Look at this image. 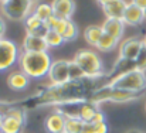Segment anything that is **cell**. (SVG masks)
Masks as SVG:
<instances>
[{"mask_svg": "<svg viewBox=\"0 0 146 133\" xmlns=\"http://www.w3.org/2000/svg\"><path fill=\"white\" fill-rule=\"evenodd\" d=\"M104 77V75H102ZM82 78L78 81H68L61 85H51L46 88L40 89L34 96L29 98L19 106L24 108L26 111L29 108H36V106H46L52 105L58 106L61 103H68V102H78V101H88L91 93L97 88L106 85L105 82H99L102 78Z\"/></svg>", "mask_w": 146, "mask_h": 133, "instance_id": "1", "label": "cell"}, {"mask_svg": "<svg viewBox=\"0 0 146 133\" xmlns=\"http://www.w3.org/2000/svg\"><path fill=\"white\" fill-rule=\"evenodd\" d=\"M51 64L52 60L47 51H41V52L21 51L19 58L20 71H23L29 78H34V79L47 77Z\"/></svg>", "mask_w": 146, "mask_h": 133, "instance_id": "2", "label": "cell"}, {"mask_svg": "<svg viewBox=\"0 0 146 133\" xmlns=\"http://www.w3.org/2000/svg\"><path fill=\"white\" fill-rule=\"evenodd\" d=\"M74 61L81 67L85 77L88 78H99L104 75V62L99 54L94 50H80L77 51Z\"/></svg>", "mask_w": 146, "mask_h": 133, "instance_id": "3", "label": "cell"}, {"mask_svg": "<svg viewBox=\"0 0 146 133\" xmlns=\"http://www.w3.org/2000/svg\"><path fill=\"white\" fill-rule=\"evenodd\" d=\"M26 109L17 103H10L9 109L4 112L1 132L0 133H23L26 126Z\"/></svg>", "mask_w": 146, "mask_h": 133, "instance_id": "4", "label": "cell"}, {"mask_svg": "<svg viewBox=\"0 0 146 133\" xmlns=\"http://www.w3.org/2000/svg\"><path fill=\"white\" fill-rule=\"evenodd\" d=\"M109 85L113 88L126 89V91H133V92H145L146 74L141 69H132L109 81Z\"/></svg>", "mask_w": 146, "mask_h": 133, "instance_id": "5", "label": "cell"}, {"mask_svg": "<svg viewBox=\"0 0 146 133\" xmlns=\"http://www.w3.org/2000/svg\"><path fill=\"white\" fill-rule=\"evenodd\" d=\"M34 4L36 3L33 0H7L0 4V11L9 20L21 21L33 13Z\"/></svg>", "mask_w": 146, "mask_h": 133, "instance_id": "6", "label": "cell"}, {"mask_svg": "<svg viewBox=\"0 0 146 133\" xmlns=\"http://www.w3.org/2000/svg\"><path fill=\"white\" fill-rule=\"evenodd\" d=\"M20 50L17 44L7 38H0V72L10 69L20 58Z\"/></svg>", "mask_w": 146, "mask_h": 133, "instance_id": "7", "label": "cell"}, {"mask_svg": "<svg viewBox=\"0 0 146 133\" xmlns=\"http://www.w3.org/2000/svg\"><path fill=\"white\" fill-rule=\"evenodd\" d=\"M68 67H70V61L67 60H57L52 61L51 68L48 71V81L51 85H61L70 81V75H68Z\"/></svg>", "mask_w": 146, "mask_h": 133, "instance_id": "8", "label": "cell"}, {"mask_svg": "<svg viewBox=\"0 0 146 133\" xmlns=\"http://www.w3.org/2000/svg\"><path fill=\"white\" fill-rule=\"evenodd\" d=\"M143 47V40L138 38V37H131L123 40L119 45V57L128 58V60H133L138 57V54L141 52Z\"/></svg>", "mask_w": 146, "mask_h": 133, "instance_id": "9", "label": "cell"}, {"mask_svg": "<svg viewBox=\"0 0 146 133\" xmlns=\"http://www.w3.org/2000/svg\"><path fill=\"white\" fill-rule=\"evenodd\" d=\"M52 13L54 17L61 20H71L75 11V1L74 0H52Z\"/></svg>", "mask_w": 146, "mask_h": 133, "instance_id": "10", "label": "cell"}, {"mask_svg": "<svg viewBox=\"0 0 146 133\" xmlns=\"http://www.w3.org/2000/svg\"><path fill=\"white\" fill-rule=\"evenodd\" d=\"M143 93L145 92H133V91H126V89H119V88L111 87V89H109V96H108V102L125 103V102H131V101L139 99Z\"/></svg>", "mask_w": 146, "mask_h": 133, "instance_id": "11", "label": "cell"}, {"mask_svg": "<svg viewBox=\"0 0 146 133\" xmlns=\"http://www.w3.org/2000/svg\"><path fill=\"white\" fill-rule=\"evenodd\" d=\"M21 48L23 51H29V52H41V51H48L50 47L44 37H37V36L26 33Z\"/></svg>", "mask_w": 146, "mask_h": 133, "instance_id": "12", "label": "cell"}, {"mask_svg": "<svg viewBox=\"0 0 146 133\" xmlns=\"http://www.w3.org/2000/svg\"><path fill=\"white\" fill-rule=\"evenodd\" d=\"M122 20L128 26H139V24H142L146 20L145 10H142L141 7H138L133 3L129 1L128 6H126V9H125V13H123Z\"/></svg>", "mask_w": 146, "mask_h": 133, "instance_id": "13", "label": "cell"}, {"mask_svg": "<svg viewBox=\"0 0 146 133\" xmlns=\"http://www.w3.org/2000/svg\"><path fill=\"white\" fill-rule=\"evenodd\" d=\"M125 21L122 19H105L104 24H102V28H104V33L112 36L115 40L121 41L122 37H123V33H125Z\"/></svg>", "mask_w": 146, "mask_h": 133, "instance_id": "14", "label": "cell"}, {"mask_svg": "<svg viewBox=\"0 0 146 133\" xmlns=\"http://www.w3.org/2000/svg\"><path fill=\"white\" fill-rule=\"evenodd\" d=\"M126 6H128V1L125 0H111L108 3L101 4L102 11L106 16V19H122Z\"/></svg>", "mask_w": 146, "mask_h": 133, "instance_id": "15", "label": "cell"}, {"mask_svg": "<svg viewBox=\"0 0 146 133\" xmlns=\"http://www.w3.org/2000/svg\"><path fill=\"white\" fill-rule=\"evenodd\" d=\"M132 69H136L135 61H133V60L123 58V57H119V58L115 61L113 67L111 68V71H109L106 75H108V79L112 81L113 78H116V77H119V75H123V74H126V72H129V71H132Z\"/></svg>", "mask_w": 146, "mask_h": 133, "instance_id": "16", "label": "cell"}, {"mask_svg": "<svg viewBox=\"0 0 146 133\" xmlns=\"http://www.w3.org/2000/svg\"><path fill=\"white\" fill-rule=\"evenodd\" d=\"M65 120L67 118L58 112H52L44 120L46 130L48 133H62L65 130Z\"/></svg>", "mask_w": 146, "mask_h": 133, "instance_id": "17", "label": "cell"}, {"mask_svg": "<svg viewBox=\"0 0 146 133\" xmlns=\"http://www.w3.org/2000/svg\"><path fill=\"white\" fill-rule=\"evenodd\" d=\"M30 78L23 71H13L7 75V85L13 91H23L29 87Z\"/></svg>", "mask_w": 146, "mask_h": 133, "instance_id": "18", "label": "cell"}, {"mask_svg": "<svg viewBox=\"0 0 146 133\" xmlns=\"http://www.w3.org/2000/svg\"><path fill=\"white\" fill-rule=\"evenodd\" d=\"M102 34H104L102 26H97V24L88 26V27L84 30V38H85V41L90 45L95 47V48H97V45H98V43H99V40H101V37H102Z\"/></svg>", "mask_w": 146, "mask_h": 133, "instance_id": "19", "label": "cell"}, {"mask_svg": "<svg viewBox=\"0 0 146 133\" xmlns=\"http://www.w3.org/2000/svg\"><path fill=\"white\" fill-rule=\"evenodd\" d=\"M33 13H34V14H36L41 21H44V23L48 20L50 17H52V16H54L51 3H38L37 6H34Z\"/></svg>", "mask_w": 146, "mask_h": 133, "instance_id": "20", "label": "cell"}, {"mask_svg": "<svg viewBox=\"0 0 146 133\" xmlns=\"http://www.w3.org/2000/svg\"><path fill=\"white\" fill-rule=\"evenodd\" d=\"M118 43H119V41L115 40L112 36L104 33L102 37H101V40H99V43H98L97 48L99 51H102V52H109V51H113V50L116 48Z\"/></svg>", "mask_w": 146, "mask_h": 133, "instance_id": "21", "label": "cell"}, {"mask_svg": "<svg viewBox=\"0 0 146 133\" xmlns=\"http://www.w3.org/2000/svg\"><path fill=\"white\" fill-rule=\"evenodd\" d=\"M109 132V126L106 123V120L104 122H85L84 123V129L82 133H108Z\"/></svg>", "mask_w": 146, "mask_h": 133, "instance_id": "22", "label": "cell"}, {"mask_svg": "<svg viewBox=\"0 0 146 133\" xmlns=\"http://www.w3.org/2000/svg\"><path fill=\"white\" fill-rule=\"evenodd\" d=\"M61 36H62L64 41H74L78 37V27H77V24L72 20H67L64 31H62Z\"/></svg>", "mask_w": 146, "mask_h": 133, "instance_id": "23", "label": "cell"}, {"mask_svg": "<svg viewBox=\"0 0 146 133\" xmlns=\"http://www.w3.org/2000/svg\"><path fill=\"white\" fill-rule=\"evenodd\" d=\"M84 120L80 118H67L65 120V130L68 133H82L84 129Z\"/></svg>", "mask_w": 146, "mask_h": 133, "instance_id": "24", "label": "cell"}, {"mask_svg": "<svg viewBox=\"0 0 146 133\" xmlns=\"http://www.w3.org/2000/svg\"><path fill=\"white\" fill-rule=\"evenodd\" d=\"M46 41L48 44L50 48H55V47H60L61 44H64V38L62 36L58 33V31H54V30H48V33L46 34Z\"/></svg>", "mask_w": 146, "mask_h": 133, "instance_id": "25", "label": "cell"}, {"mask_svg": "<svg viewBox=\"0 0 146 133\" xmlns=\"http://www.w3.org/2000/svg\"><path fill=\"white\" fill-rule=\"evenodd\" d=\"M68 75H70V81H78V79H82L85 78V74L84 71L81 69V67L72 60L70 61V67H68Z\"/></svg>", "mask_w": 146, "mask_h": 133, "instance_id": "26", "label": "cell"}, {"mask_svg": "<svg viewBox=\"0 0 146 133\" xmlns=\"http://www.w3.org/2000/svg\"><path fill=\"white\" fill-rule=\"evenodd\" d=\"M44 21H41L34 13H31L26 20H24V26H26V31H31V30H36L40 26H43Z\"/></svg>", "mask_w": 146, "mask_h": 133, "instance_id": "27", "label": "cell"}, {"mask_svg": "<svg viewBox=\"0 0 146 133\" xmlns=\"http://www.w3.org/2000/svg\"><path fill=\"white\" fill-rule=\"evenodd\" d=\"M135 65H136V69H141V71H146V47L143 45L141 52L138 54V57L135 58Z\"/></svg>", "mask_w": 146, "mask_h": 133, "instance_id": "28", "label": "cell"}, {"mask_svg": "<svg viewBox=\"0 0 146 133\" xmlns=\"http://www.w3.org/2000/svg\"><path fill=\"white\" fill-rule=\"evenodd\" d=\"M131 3H133L135 6L141 7L142 10H146V0H131Z\"/></svg>", "mask_w": 146, "mask_h": 133, "instance_id": "29", "label": "cell"}, {"mask_svg": "<svg viewBox=\"0 0 146 133\" xmlns=\"http://www.w3.org/2000/svg\"><path fill=\"white\" fill-rule=\"evenodd\" d=\"M4 33H6V23H4V20L0 17V38H3Z\"/></svg>", "mask_w": 146, "mask_h": 133, "instance_id": "30", "label": "cell"}, {"mask_svg": "<svg viewBox=\"0 0 146 133\" xmlns=\"http://www.w3.org/2000/svg\"><path fill=\"white\" fill-rule=\"evenodd\" d=\"M3 118H4V112L0 109V132H1V125H3Z\"/></svg>", "mask_w": 146, "mask_h": 133, "instance_id": "31", "label": "cell"}, {"mask_svg": "<svg viewBox=\"0 0 146 133\" xmlns=\"http://www.w3.org/2000/svg\"><path fill=\"white\" fill-rule=\"evenodd\" d=\"M125 133H143V132H141L138 129H131V130H128V132H125Z\"/></svg>", "mask_w": 146, "mask_h": 133, "instance_id": "32", "label": "cell"}, {"mask_svg": "<svg viewBox=\"0 0 146 133\" xmlns=\"http://www.w3.org/2000/svg\"><path fill=\"white\" fill-rule=\"evenodd\" d=\"M99 4H104V3H108V1H111V0H97Z\"/></svg>", "mask_w": 146, "mask_h": 133, "instance_id": "33", "label": "cell"}, {"mask_svg": "<svg viewBox=\"0 0 146 133\" xmlns=\"http://www.w3.org/2000/svg\"><path fill=\"white\" fill-rule=\"evenodd\" d=\"M143 45L146 47V36H145V38H143Z\"/></svg>", "mask_w": 146, "mask_h": 133, "instance_id": "34", "label": "cell"}, {"mask_svg": "<svg viewBox=\"0 0 146 133\" xmlns=\"http://www.w3.org/2000/svg\"><path fill=\"white\" fill-rule=\"evenodd\" d=\"M4 1H7V0H0V4H3Z\"/></svg>", "mask_w": 146, "mask_h": 133, "instance_id": "35", "label": "cell"}, {"mask_svg": "<svg viewBox=\"0 0 146 133\" xmlns=\"http://www.w3.org/2000/svg\"><path fill=\"white\" fill-rule=\"evenodd\" d=\"M145 111H146V102H145Z\"/></svg>", "mask_w": 146, "mask_h": 133, "instance_id": "36", "label": "cell"}, {"mask_svg": "<svg viewBox=\"0 0 146 133\" xmlns=\"http://www.w3.org/2000/svg\"><path fill=\"white\" fill-rule=\"evenodd\" d=\"M145 17H146V10H145Z\"/></svg>", "mask_w": 146, "mask_h": 133, "instance_id": "37", "label": "cell"}, {"mask_svg": "<svg viewBox=\"0 0 146 133\" xmlns=\"http://www.w3.org/2000/svg\"><path fill=\"white\" fill-rule=\"evenodd\" d=\"M33 1H34V3H36V1H37V0H33Z\"/></svg>", "mask_w": 146, "mask_h": 133, "instance_id": "38", "label": "cell"}, {"mask_svg": "<svg viewBox=\"0 0 146 133\" xmlns=\"http://www.w3.org/2000/svg\"><path fill=\"white\" fill-rule=\"evenodd\" d=\"M62 133H68V132H62Z\"/></svg>", "mask_w": 146, "mask_h": 133, "instance_id": "39", "label": "cell"}]
</instances>
